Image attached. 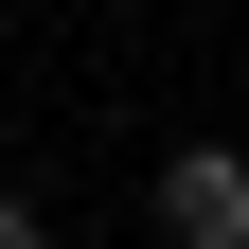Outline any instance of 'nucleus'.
Wrapping results in <instances>:
<instances>
[{
  "label": "nucleus",
  "instance_id": "1",
  "mask_svg": "<svg viewBox=\"0 0 249 249\" xmlns=\"http://www.w3.org/2000/svg\"><path fill=\"white\" fill-rule=\"evenodd\" d=\"M160 249H249V142H178L160 160Z\"/></svg>",
  "mask_w": 249,
  "mask_h": 249
},
{
  "label": "nucleus",
  "instance_id": "2",
  "mask_svg": "<svg viewBox=\"0 0 249 249\" xmlns=\"http://www.w3.org/2000/svg\"><path fill=\"white\" fill-rule=\"evenodd\" d=\"M0 249H53V231H36V196H18V178H0Z\"/></svg>",
  "mask_w": 249,
  "mask_h": 249
}]
</instances>
